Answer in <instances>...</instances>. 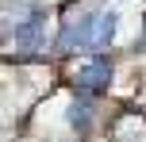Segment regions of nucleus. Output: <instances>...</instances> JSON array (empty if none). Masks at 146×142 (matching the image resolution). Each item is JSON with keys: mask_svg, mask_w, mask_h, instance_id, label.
<instances>
[{"mask_svg": "<svg viewBox=\"0 0 146 142\" xmlns=\"http://www.w3.org/2000/svg\"><path fill=\"white\" fill-rule=\"evenodd\" d=\"M73 85H77L85 96H100V92H108V85H111V61L108 58H88V61H81L77 65V73H73Z\"/></svg>", "mask_w": 146, "mask_h": 142, "instance_id": "obj_2", "label": "nucleus"}, {"mask_svg": "<svg viewBox=\"0 0 146 142\" xmlns=\"http://www.w3.org/2000/svg\"><path fill=\"white\" fill-rule=\"evenodd\" d=\"M42 38H46V15L42 12H27L23 19H15V27H12L15 50H38Z\"/></svg>", "mask_w": 146, "mask_h": 142, "instance_id": "obj_3", "label": "nucleus"}, {"mask_svg": "<svg viewBox=\"0 0 146 142\" xmlns=\"http://www.w3.org/2000/svg\"><path fill=\"white\" fill-rule=\"evenodd\" d=\"M115 38V12L111 8H88L62 31V50H104Z\"/></svg>", "mask_w": 146, "mask_h": 142, "instance_id": "obj_1", "label": "nucleus"}, {"mask_svg": "<svg viewBox=\"0 0 146 142\" xmlns=\"http://www.w3.org/2000/svg\"><path fill=\"white\" fill-rule=\"evenodd\" d=\"M69 123H73V131H85L88 127V108L85 104H73L69 108Z\"/></svg>", "mask_w": 146, "mask_h": 142, "instance_id": "obj_4", "label": "nucleus"}]
</instances>
